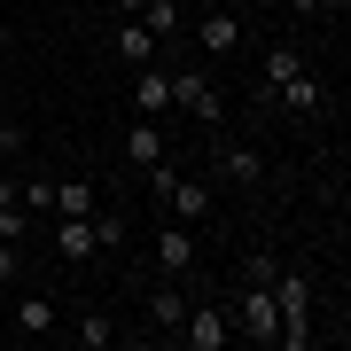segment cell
<instances>
[{
  "label": "cell",
  "mask_w": 351,
  "mask_h": 351,
  "mask_svg": "<svg viewBox=\"0 0 351 351\" xmlns=\"http://www.w3.org/2000/svg\"><path fill=\"white\" fill-rule=\"evenodd\" d=\"M141 24H149L156 39H172L180 32V0H141Z\"/></svg>",
  "instance_id": "cell-18"
},
{
  "label": "cell",
  "mask_w": 351,
  "mask_h": 351,
  "mask_svg": "<svg viewBox=\"0 0 351 351\" xmlns=\"http://www.w3.org/2000/svg\"><path fill=\"white\" fill-rule=\"evenodd\" d=\"M110 8H117V16H141V0H110Z\"/></svg>",
  "instance_id": "cell-24"
},
{
  "label": "cell",
  "mask_w": 351,
  "mask_h": 351,
  "mask_svg": "<svg viewBox=\"0 0 351 351\" xmlns=\"http://www.w3.org/2000/svg\"><path fill=\"white\" fill-rule=\"evenodd\" d=\"M94 211V188L86 180H55V219H86Z\"/></svg>",
  "instance_id": "cell-17"
},
{
  "label": "cell",
  "mask_w": 351,
  "mask_h": 351,
  "mask_svg": "<svg viewBox=\"0 0 351 351\" xmlns=\"http://www.w3.org/2000/svg\"><path fill=\"white\" fill-rule=\"evenodd\" d=\"M289 8H297V16H320V0H289Z\"/></svg>",
  "instance_id": "cell-23"
},
{
  "label": "cell",
  "mask_w": 351,
  "mask_h": 351,
  "mask_svg": "<svg viewBox=\"0 0 351 351\" xmlns=\"http://www.w3.org/2000/svg\"><path fill=\"white\" fill-rule=\"evenodd\" d=\"M234 336L242 343H281V313H274V281H242L234 289Z\"/></svg>",
  "instance_id": "cell-1"
},
{
  "label": "cell",
  "mask_w": 351,
  "mask_h": 351,
  "mask_svg": "<svg viewBox=\"0 0 351 351\" xmlns=\"http://www.w3.org/2000/svg\"><path fill=\"white\" fill-rule=\"evenodd\" d=\"M274 313H281V351H304L313 343V281L274 274Z\"/></svg>",
  "instance_id": "cell-2"
},
{
  "label": "cell",
  "mask_w": 351,
  "mask_h": 351,
  "mask_svg": "<svg viewBox=\"0 0 351 351\" xmlns=\"http://www.w3.org/2000/svg\"><path fill=\"white\" fill-rule=\"evenodd\" d=\"M172 343H188V351H226V343H234L226 304H188V320L172 328Z\"/></svg>",
  "instance_id": "cell-6"
},
{
  "label": "cell",
  "mask_w": 351,
  "mask_h": 351,
  "mask_svg": "<svg viewBox=\"0 0 351 351\" xmlns=\"http://www.w3.org/2000/svg\"><path fill=\"white\" fill-rule=\"evenodd\" d=\"M172 110L180 117H195V125H226V94H219V78H203V71H172Z\"/></svg>",
  "instance_id": "cell-3"
},
{
  "label": "cell",
  "mask_w": 351,
  "mask_h": 351,
  "mask_svg": "<svg viewBox=\"0 0 351 351\" xmlns=\"http://www.w3.org/2000/svg\"><path fill=\"white\" fill-rule=\"evenodd\" d=\"M180 320H188V297H180V289H156V297H149V328H156V336H172Z\"/></svg>",
  "instance_id": "cell-15"
},
{
  "label": "cell",
  "mask_w": 351,
  "mask_h": 351,
  "mask_svg": "<svg viewBox=\"0 0 351 351\" xmlns=\"http://www.w3.org/2000/svg\"><path fill=\"white\" fill-rule=\"evenodd\" d=\"M304 71V47H265V63H258V78H265V94L281 86V78H297Z\"/></svg>",
  "instance_id": "cell-16"
},
{
  "label": "cell",
  "mask_w": 351,
  "mask_h": 351,
  "mask_svg": "<svg viewBox=\"0 0 351 351\" xmlns=\"http://www.w3.org/2000/svg\"><path fill=\"white\" fill-rule=\"evenodd\" d=\"M195 265H203V226H180V219H164V226H156V274L188 281Z\"/></svg>",
  "instance_id": "cell-4"
},
{
  "label": "cell",
  "mask_w": 351,
  "mask_h": 351,
  "mask_svg": "<svg viewBox=\"0 0 351 351\" xmlns=\"http://www.w3.org/2000/svg\"><path fill=\"white\" fill-rule=\"evenodd\" d=\"M16 274H24V242H0V289H8Z\"/></svg>",
  "instance_id": "cell-21"
},
{
  "label": "cell",
  "mask_w": 351,
  "mask_h": 351,
  "mask_svg": "<svg viewBox=\"0 0 351 351\" xmlns=\"http://www.w3.org/2000/svg\"><path fill=\"white\" fill-rule=\"evenodd\" d=\"M156 156H172V141H164V125H156V117H133V133H125V164H133V172H149Z\"/></svg>",
  "instance_id": "cell-11"
},
{
  "label": "cell",
  "mask_w": 351,
  "mask_h": 351,
  "mask_svg": "<svg viewBox=\"0 0 351 351\" xmlns=\"http://www.w3.org/2000/svg\"><path fill=\"white\" fill-rule=\"evenodd\" d=\"M78 343H86V351H110V343H117V328L101 320V313H86V320H78Z\"/></svg>",
  "instance_id": "cell-20"
},
{
  "label": "cell",
  "mask_w": 351,
  "mask_h": 351,
  "mask_svg": "<svg viewBox=\"0 0 351 351\" xmlns=\"http://www.w3.org/2000/svg\"><path fill=\"white\" fill-rule=\"evenodd\" d=\"M94 242L101 250H125V211H94Z\"/></svg>",
  "instance_id": "cell-19"
},
{
  "label": "cell",
  "mask_w": 351,
  "mask_h": 351,
  "mask_svg": "<svg viewBox=\"0 0 351 351\" xmlns=\"http://www.w3.org/2000/svg\"><path fill=\"white\" fill-rule=\"evenodd\" d=\"M8 328H16V336H47V328H55V297H16L8 304Z\"/></svg>",
  "instance_id": "cell-14"
},
{
  "label": "cell",
  "mask_w": 351,
  "mask_h": 351,
  "mask_svg": "<svg viewBox=\"0 0 351 351\" xmlns=\"http://www.w3.org/2000/svg\"><path fill=\"white\" fill-rule=\"evenodd\" d=\"M0 336H8V313H0Z\"/></svg>",
  "instance_id": "cell-26"
},
{
  "label": "cell",
  "mask_w": 351,
  "mask_h": 351,
  "mask_svg": "<svg viewBox=\"0 0 351 351\" xmlns=\"http://www.w3.org/2000/svg\"><path fill=\"white\" fill-rule=\"evenodd\" d=\"M0 101H8V86H0Z\"/></svg>",
  "instance_id": "cell-27"
},
{
  "label": "cell",
  "mask_w": 351,
  "mask_h": 351,
  "mask_svg": "<svg viewBox=\"0 0 351 351\" xmlns=\"http://www.w3.org/2000/svg\"><path fill=\"white\" fill-rule=\"evenodd\" d=\"M265 101H281L289 117H320V110H328V86H320L313 71H297V78H281V86L265 94Z\"/></svg>",
  "instance_id": "cell-7"
},
{
  "label": "cell",
  "mask_w": 351,
  "mask_h": 351,
  "mask_svg": "<svg viewBox=\"0 0 351 351\" xmlns=\"http://www.w3.org/2000/svg\"><path fill=\"white\" fill-rule=\"evenodd\" d=\"M55 258H63V265H94V258H101L94 211H86V219H55Z\"/></svg>",
  "instance_id": "cell-8"
},
{
  "label": "cell",
  "mask_w": 351,
  "mask_h": 351,
  "mask_svg": "<svg viewBox=\"0 0 351 351\" xmlns=\"http://www.w3.org/2000/svg\"><path fill=\"white\" fill-rule=\"evenodd\" d=\"M133 110L141 117H164V110H172V71H164V63H141L133 71Z\"/></svg>",
  "instance_id": "cell-10"
},
{
  "label": "cell",
  "mask_w": 351,
  "mask_h": 351,
  "mask_svg": "<svg viewBox=\"0 0 351 351\" xmlns=\"http://www.w3.org/2000/svg\"><path fill=\"white\" fill-rule=\"evenodd\" d=\"M320 8H328V16H343V8H351V0H320Z\"/></svg>",
  "instance_id": "cell-25"
},
{
  "label": "cell",
  "mask_w": 351,
  "mask_h": 351,
  "mask_svg": "<svg viewBox=\"0 0 351 351\" xmlns=\"http://www.w3.org/2000/svg\"><path fill=\"white\" fill-rule=\"evenodd\" d=\"M110 47H117V63H133V71H141V63H156V32L141 24V16H125V24L110 32Z\"/></svg>",
  "instance_id": "cell-12"
},
{
  "label": "cell",
  "mask_w": 351,
  "mask_h": 351,
  "mask_svg": "<svg viewBox=\"0 0 351 351\" xmlns=\"http://www.w3.org/2000/svg\"><path fill=\"white\" fill-rule=\"evenodd\" d=\"M164 211H172L180 226H203V219H211V188H203V180H188V172H180L172 188H164Z\"/></svg>",
  "instance_id": "cell-9"
},
{
  "label": "cell",
  "mask_w": 351,
  "mask_h": 351,
  "mask_svg": "<svg viewBox=\"0 0 351 351\" xmlns=\"http://www.w3.org/2000/svg\"><path fill=\"white\" fill-rule=\"evenodd\" d=\"M8 47H16V32H8V16H0V55H8Z\"/></svg>",
  "instance_id": "cell-22"
},
{
  "label": "cell",
  "mask_w": 351,
  "mask_h": 351,
  "mask_svg": "<svg viewBox=\"0 0 351 351\" xmlns=\"http://www.w3.org/2000/svg\"><path fill=\"white\" fill-rule=\"evenodd\" d=\"M211 172H219L234 195H258V188H265V156L242 149V141H211Z\"/></svg>",
  "instance_id": "cell-5"
},
{
  "label": "cell",
  "mask_w": 351,
  "mask_h": 351,
  "mask_svg": "<svg viewBox=\"0 0 351 351\" xmlns=\"http://www.w3.org/2000/svg\"><path fill=\"white\" fill-rule=\"evenodd\" d=\"M195 39H203V55H211V63H226V55H242V16H203Z\"/></svg>",
  "instance_id": "cell-13"
}]
</instances>
